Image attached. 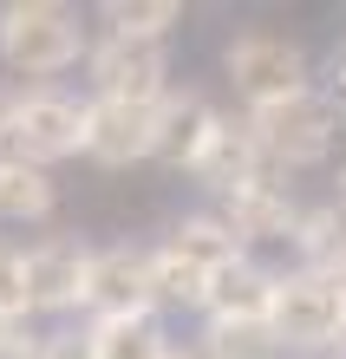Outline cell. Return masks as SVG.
I'll return each instance as SVG.
<instances>
[{
  "mask_svg": "<svg viewBox=\"0 0 346 359\" xmlns=\"http://www.w3.org/2000/svg\"><path fill=\"white\" fill-rule=\"evenodd\" d=\"M333 98H340V111H346V53L333 59Z\"/></svg>",
  "mask_w": 346,
  "mask_h": 359,
  "instance_id": "cb8c5ba5",
  "label": "cell"
},
{
  "mask_svg": "<svg viewBox=\"0 0 346 359\" xmlns=\"http://www.w3.org/2000/svg\"><path fill=\"white\" fill-rule=\"evenodd\" d=\"M268 170H274V163H268V151H262V137H255V124H248V118H222L209 157L197 163V183L215 189V196H235V189L262 183Z\"/></svg>",
  "mask_w": 346,
  "mask_h": 359,
  "instance_id": "7c38bea8",
  "label": "cell"
},
{
  "mask_svg": "<svg viewBox=\"0 0 346 359\" xmlns=\"http://www.w3.org/2000/svg\"><path fill=\"white\" fill-rule=\"evenodd\" d=\"M333 203H340V209H346V163H340V196H333Z\"/></svg>",
  "mask_w": 346,
  "mask_h": 359,
  "instance_id": "d4e9b609",
  "label": "cell"
},
{
  "mask_svg": "<svg viewBox=\"0 0 346 359\" xmlns=\"http://www.w3.org/2000/svg\"><path fill=\"white\" fill-rule=\"evenodd\" d=\"M13 104H20V92L0 86V144H7V131H13Z\"/></svg>",
  "mask_w": 346,
  "mask_h": 359,
  "instance_id": "603a6c76",
  "label": "cell"
},
{
  "mask_svg": "<svg viewBox=\"0 0 346 359\" xmlns=\"http://www.w3.org/2000/svg\"><path fill=\"white\" fill-rule=\"evenodd\" d=\"M215 131H222V111L203 98V92H170L157 104V163H170V170H189L197 177V163L209 157Z\"/></svg>",
  "mask_w": 346,
  "mask_h": 359,
  "instance_id": "8fae6325",
  "label": "cell"
},
{
  "mask_svg": "<svg viewBox=\"0 0 346 359\" xmlns=\"http://www.w3.org/2000/svg\"><path fill=\"white\" fill-rule=\"evenodd\" d=\"M281 177H288V170H268L262 183L222 196V222H229L242 242H294V236H300V216H307V209L294 203V189L281 183Z\"/></svg>",
  "mask_w": 346,
  "mask_h": 359,
  "instance_id": "30bf717a",
  "label": "cell"
},
{
  "mask_svg": "<svg viewBox=\"0 0 346 359\" xmlns=\"http://www.w3.org/2000/svg\"><path fill=\"white\" fill-rule=\"evenodd\" d=\"M98 20H105L118 39H164V33L183 20V7H177V0H105Z\"/></svg>",
  "mask_w": 346,
  "mask_h": 359,
  "instance_id": "d6986e66",
  "label": "cell"
},
{
  "mask_svg": "<svg viewBox=\"0 0 346 359\" xmlns=\"http://www.w3.org/2000/svg\"><path fill=\"white\" fill-rule=\"evenodd\" d=\"M39 359H98V346H92V327H59V333H46Z\"/></svg>",
  "mask_w": 346,
  "mask_h": 359,
  "instance_id": "7402d4cb",
  "label": "cell"
},
{
  "mask_svg": "<svg viewBox=\"0 0 346 359\" xmlns=\"http://www.w3.org/2000/svg\"><path fill=\"white\" fill-rule=\"evenodd\" d=\"M85 72H92V98H118V104H164L170 92V53L164 39H118L105 33L92 59H85Z\"/></svg>",
  "mask_w": 346,
  "mask_h": 359,
  "instance_id": "5b68a950",
  "label": "cell"
},
{
  "mask_svg": "<svg viewBox=\"0 0 346 359\" xmlns=\"http://www.w3.org/2000/svg\"><path fill=\"white\" fill-rule=\"evenodd\" d=\"M92 268L98 248H85L72 236H46L39 248H27V307L33 313H66L92 301Z\"/></svg>",
  "mask_w": 346,
  "mask_h": 359,
  "instance_id": "52a82bcc",
  "label": "cell"
},
{
  "mask_svg": "<svg viewBox=\"0 0 346 359\" xmlns=\"http://www.w3.org/2000/svg\"><path fill=\"white\" fill-rule=\"evenodd\" d=\"M0 313H33L27 307V255L0 248Z\"/></svg>",
  "mask_w": 346,
  "mask_h": 359,
  "instance_id": "ffe728a7",
  "label": "cell"
},
{
  "mask_svg": "<svg viewBox=\"0 0 346 359\" xmlns=\"http://www.w3.org/2000/svg\"><path fill=\"white\" fill-rule=\"evenodd\" d=\"M274 287H281V274H268L255 255H242V262H229V268L209 274L203 313L209 320H268L274 313Z\"/></svg>",
  "mask_w": 346,
  "mask_h": 359,
  "instance_id": "4fadbf2b",
  "label": "cell"
},
{
  "mask_svg": "<svg viewBox=\"0 0 346 359\" xmlns=\"http://www.w3.org/2000/svg\"><path fill=\"white\" fill-rule=\"evenodd\" d=\"M7 151L13 157H27V163H66L85 151V104L66 98V92H53V86H39V92H20L13 104V131H7Z\"/></svg>",
  "mask_w": 346,
  "mask_h": 359,
  "instance_id": "8992f818",
  "label": "cell"
},
{
  "mask_svg": "<svg viewBox=\"0 0 346 359\" xmlns=\"http://www.w3.org/2000/svg\"><path fill=\"white\" fill-rule=\"evenodd\" d=\"M203 353L209 359H281L288 346L274 340L268 320H209L203 327Z\"/></svg>",
  "mask_w": 346,
  "mask_h": 359,
  "instance_id": "ac0fdd59",
  "label": "cell"
},
{
  "mask_svg": "<svg viewBox=\"0 0 346 359\" xmlns=\"http://www.w3.org/2000/svg\"><path fill=\"white\" fill-rule=\"evenodd\" d=\"M92 346L98 359H177L170 333L157 313H131V320H92Z\"/></svg>",
  "mask_w": 346,
  "mask_h": 359,
  "instance_id": "e0dca14e",
  "label": "cell"
},
{
  "mask_svg": "<svg viewBox=\"0 0 346 359\" xmlns=\"http://www.w3.org/2000/svg\"><path fill=\"white\" fill-rule=\"evenodd\" d=\"M46 333H33L27 313H0V359H39Z\"/></svg>",
  "mask_w": 346,
  "mask_h": 359,
  "instance_id": "44dd1931",
  "label": "cell"
},
{
  "mask_svg": "<svg viewBox=\"0 0 346 359\" xmlns=\"http://www.w3.org/2000/svg\"><path fill=\"white\" fill-rule=\"evenodd\" d=\"M92 320H131V313H157V248H98L92 268Z\"/></svg>",
  "mask_w": 346,
  "mask_h": 359,
  "instance_id": "ba28073f",
  "label": "cell"
},
{
  "mask_svg": "<svg viewBox=\"0 0 346 359\" xmlns=\"http://www.w3.org/2000/svg\"><path fill=\"white\" fill-rule=\"evenodd\" d=\"M222 66H229V86L248 98V111H268V104H281V98L314 92L307 86V53H300L294 39H281V33H242V39H229Z\"/></svg>",
  "mask_w": 346,
  "mask_h": 359,
  "instance_id": "277c9868",
  "label": "cell"
},
{
  "mask_svg": "<svg viewBox=\"0 0 346 359\" xmlns=\"http://www.w3.org/2000/svg\"><path fill=\"white\" fill-rule=\"evenodd\" d=\"M53 203H59V189L39 163L0 151V216L7 222H39V216H53Z\"/></svg>",
  "mask_w": 346,
  "mask_h": 359,
  "instance_id": "9a60e30c",
  "label": "cell"
},
{
  "mask_svg": "<svg viewBox=\"0 0 346 359\" xmlns=\"http://www.w3.org/2000/svg\"><path fill=\"white\" fill-rule=\"evenodd\" d=\"M340 353H346V333H340Z\"/></svg>",
  "mask_w": 346,
  "mask_h": 359,
  "instance_id": "484cf974",
  "label": "cell"
},
{
  "mask_svg": "<svg viewBox=\"0 0 346 359\" xmlns=\"http://www.w3.org/2000/svg\"><path fill=\"white\" fill-rule=\"evenodd\" d=\"M248 124H255V137H262L274 170H307V163H320L340 144L346 111H340L333 92H300V98L268 104V111H248Z\"/></svg>",
  "mask_w": 346,
  "mask_h": 359,
  "instance_id": "7a4b0ae2",
  "label": "cell"
},
{
  "mask_svg": "<svg viewBox=\"0 0 346 359\" xmlns=\"http://www.w3.org/2000/svg\"><path fill=\"white\" fill-rule=\"evenodd\" d=\"M268 327H274V340L288 353H327V346H340V333H346V281L307 274V268L281 274Z\"/></svg>",
  "mask_w": 346,
  "mask_h": 359,
  "instance_id": "3957f363",
  "label": "cell"
},
{
  "mask_svg": "<svg viewBox=\"0 0 346 359\" xmlns=\"http://www.w3.org/2000/svg\"><path fill=\"white\" fill-rule=\"evenodd\" d=\"M85 157L105 170L157 157V104H118V98H85Z\"/></svg>",
  "mask_w": 346,
  "mask_h": 359,
  "instance_id": "9c48e42d",
  "label": "cell"
},
{
  "mask_svg": "<svg viewBox=\"0 0 346 359\" xmlns=\"http://www.w3.org/2000/svg\"><path fill=\"white\" fill-rule=\"evenodd\" d=\"M157 248H164V255H177V262H189V268H203V274H215V268H229V262L248 255L242 236H235L222 216H183Z\"/></svg>",
  "mask_w": 346,
  "mask_h": 359,
  "instance_id": "5bb4252c",
  "label": "cell"
},
{
  "mask_svg": "<svg viewBox=\"0 0 346 359\" xmlns=\"http://www.w3.org/2000/svg\"><path fill=\"white\" fill-rule=\"evenodd\" d=\"M294 248H300V268H307V274H333V281H346V209L340 203L307 209Z\"/></svg>",
  "mask_w": 346,
  "mask_h": 359,
  "instance_id": "2e32d148",
  "label": "cell"
},
{
  "mask_svg": "<svg viewBox=\"0 0 346 359\" xmlns=\"http://www.w3.org/2000/svg\"><path fill=\"white\" fill-rule=\"evenodd\" d=\"M0 59L20 79H59L85 53V27L66 0H7L0 7Z\"/></svg>",
  "mask_w": 346,
  "mask_h": 359,
  "instance_id": "6da1fadb",
  "label": "cell"
}]
</instances>
